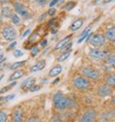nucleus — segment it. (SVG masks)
I'll use <instances>...</instances> for the list:
<instances>
[{
	"mask_svg": "<svg viewBox=\"0 0 115 122\" xmlns=\"http://www.w3.org/2000/svg\"><path fill=\"white\" fill-rule=\"evenodd\" d=\"M53 103H54L55 109L58 111H61V112L72 110V109L76 108V106H77L73 99L64 96L62 92H60V91L54 94Z\"/></svg>",
	"mask_w": 115,
	"mask_h": 122,
	"instance_id": "1",
	"label": "nucleus"
},
{
	"mask_svg": "<svg viewBox=\"0 0 115 122\" xmlns=\"http://www.w3.org/2000/svg\"><path fill=\"white\" fill-rule=\"evenodd\" d=\"M2 36L4 37V39L6 41H13L16 39V36H17V32H16V29L11 25H8V26H5L2 30Z\"/></svg>",
	"mask_w": 115,
	"mask_h": 122,
	"instance_id": "2",
	"label": "nucleus"
},
{
	"mask_svg": "<svg viewBox=\"0 0 115 122\" xmlns=\"http://www.w3.org/2000/svg\"><path fill=\"white\" fill-rule=\"evenodd\" d=\"M90 85V82L88 81L87 78L85 77H82V76H76L74 79H73V86L77 88V89H80V90H82V89H86Z\"/></svg>",
	"mask_w": 115,
	"mask_h": 122,
	"instance_id": "3",
	"label": "nucleus"
},
{
	"mask_svg": "<svg viewBox=\"0 0 115 122\" xmlns=\"http://www.w3.org/2000/svg\"><path fill=\"white\" fill-rule=\"evenodd\" d=\"M81 73L86 78H89V79H92V80H97L101 76L100 72L98 70H96L95 68L91 67V66H85V67H83L81 69Z\"/></svg>",
	"mask_w": 115,
	"mask_h": 122,
	"instance_id": "4",
	"label": "nucleus"
},
{
	"mask_svg": "<svg viewBox=\"0 0 115 122\" xmlns=\"http://www.w3.org/2000/svg\"><path fill=\"white\" fill-rule=\"evenodd\" d=\"M97 112L93 109L86 110L80 118V122H93L96 118Z\"/></svg>",
	"mask_w": 115,
	"mask_h": 122,
	"instance_id": "5",
	"label": "nucleus"
},
{
	"mask_svg": "<svg viewBox=\"0 0 115 122\" xmlns=\"http://www.w3.org/2000/svg\"><path fill=\"white\" fill-rule=\"evenodd\" d=\"M105 37L104 35H101V34H96L94 36H92L91 40H90V44L97 48V47H101L103 46L105 43Z\"/></svg>",
	"mask_w": 115,
	"mask_h": 122,
	"instance_id": "6",
	"label": "nucleus"
},
{
	"mask_svg": "<svg viewBox=\"0 0 115 122\" xmlns=\"http://www.w3.org/2000/svg\"><path fill=\"white\" fill-rule=\"evenodd\" d=\"M13 6H14V11H15V13L17 15H19L25 17V18L29 17V15H30V14H29V11H28V9L22 3H20V2H14Z\"/></svg>",
	"mask_w": 115,
	"mask_h": 122,
	"instance_id": "7",
	"label": "nucleus"
},
{
	"mask_svg": "<svg viewBox=\"0 0 115 122\" xmlns=\"http://www.w3.org/2000/svg\"><path fill=\"white\" fill-rule=\"evenodd\" d=\"M88 55L94 59V60H105L107 58V54L106 52L103 51V50H100V49H97V48H92L89 50V53Z\"/></svg>",
	"mask_w": 115,
	"mask_h": 122,
	"instance_id": "8",
	"label": "nucleus"
},
{
	"mask_svg": "<svg viewBox=\"0 0 115 122\" xmlns=\"http://www.w3.org/2000/svg\"><path fill=\"white\" fill-rule=\"evenodd\" d=\"M97 93L101 97H106L112 93V88L108 85H101L97 88Z\"/></svg>",
	"mask_w": 115,
	"mask_h": 122,
	"instance_id": "9",
	"label": "nucleus"
},
{
	"mask_svg": "<svg viewBox=\"0 0 115 122\" xmlns=\"http://www.w3.org/2000/svg\"><path fill=\"white\" fill-rule=\"evenodd\" d=\"M35 82H36V79L34 77H29L21 83V88L23 90H29L35 85Z\"/></svg>",
	"mask_w": 115,
	"mask_h": 122,
	"instance_id": "10",
	"label": "nucleus"
},
{
	"mask_svg": "<svg viewBox=\"0 0 115 122\" xmlns=\"http://www.w3.org/2000/svg\"><path fill=\"white\" fill-rule=\"evenodd\" d=\"M46 66V63L44 60H40L38 62H37L35 65H33L31 67H30V71L31 72H38V71H40L42 69H44Z\"/></svg>",
	"mask_w": 115,
	"mask_h": 122,
	"instance_id": "11",
	"label": "nucleus"
},
{
	"mask_svg": "<svg viewBox=\"0 0 115 122\" xmlns=\"http://www.w3.org/2000/svg\"><path fill=\"white\" fill-rule=\"evenodd\" d=\"M62 66L56 65V66H54L49 70L48 75H49L50 77H57V76H59V75L62 73Z\"/></svg>",
	"mask_w": 115,
	"mask_h": 122,
	"instance_id": "12",
	"label": "nucleus"
},
{
	"mask_svg": "<svg viewBox=\"0 0 115 122\" xmlns=\"http://www.w3.org/2000/svg\"><path fill=\"white\" fill-rule=\"evenodd\" d=\"M71 41V36H67L66 38H64V39H62V41H60L59 42H58L57 44H56V46H55V49L56 50H61V49H63L68 43H69V41Z\"/></svg>",
	"mask_w": 115,
	"mask_h": 122,
	"instance_id": "13",
	"label": "nucleus"
},
{
	"mask_svg": "<svg viewBox=\"0 0 115 122\" xmlns=\"http://www.w3.org/2000/svg\"><path fill=\"white\" fill-rule=\"evenodd\" d=\"M113 117H115V110H111V111H106L105 112H103L100 116V120L101 121H106V120H110Z\"/></svg>",
	"mask_w": 115,
	"mask_h": 122,
	"instance_id": "14",
	"label": "nucleus"
},
{
	"mask_svg": "<svg viewBox=\"0 0 115 122\" xmlns=\"http://www.w3.org/2000/svg\"><path fill=\"white\" fill-rule=\"evenodd\" d=\"M23 120V112L21 109L17 108L13 112V122H22Z\"/></svg>",
	"mask_w": 115,
	"mask_h": 122,
	"instance_id": "15",
	"label": "nucleus"
},
{
	"mask_svg": "<svg viewBox=\"0 0 115 122\" xmlns=\"http://www.w3.org/2000/svg\"><path fill=\"white\" fill-rule=\"evenodd\" d=\"M83 24V19L82 18H77L76 20H74L71 25H70V30L71 31H77L79 30Z\"/></svg>",
	"mask_w": 115,
	"mask_h": 122,
	"instance_id": "16",
	"label": "nucleus"
},
{
	"mask_svg": "<svg viewBox=\"0 0 115 122\" xmlns=\"http://www.w3.org/2000/svg\"><path fill=\"white\" fill-rule=\"evenodd\" d=\"M105 37L106 40H108L110 41H115V27L108 28L105 31Z\"/></svg>",
	"mask_w": 115,
	"mask_h": 122,
	"instance_id": "17",
	"label": "nucleus"
},
{
	"mask_svg": "<svg viewBox=\"0 0 115 122\" xmlns=\"http://www.w3.org/2000/svg\"><path fill=\"white\" fill-rule=\"evenodd\" d=\"M90 30H91V27H87V28H85L84 29V31L81 34V36H80V39L78 40V43H81V42H82L86 38L88 37V35L90 34Z\"/></svg>",
	"mask_w": 115,
	"mask_h": 122,
	"instance_id": "18",
	"label": "nucleus"
},
{
	"mask_svg": "<svg viewBox=\"0 0 115 122\" xmlns=\"http://www.w3.org/2000/svg\"><path fill=\"white\" fill-rule=\"evenodd\" d=\"M23 74H24V71H23V70H16V71H14V72L11 75V77L9 78V81H10V82H11V81H15V80L19 79L20 77H22Z\"/></svg>",
	"mask_w": 115,
	"mask_h": 122,
	"instance_id": "19",
	"label": "nucleus"
},
{
	"mask_svg": "<svg viewBox=\"0 0 115 122\" xmlns=\"http://www.w3.org/2000/svg\"><path fill=\"white\" fill-rule=\"evenodd\" d=\"M14 13H12V10L10 7H3L2 11H1V15L2 17H5V18H9L12 16Z\"/></svg>",
	"mask_w": 115,
	"mask_h": 122,
	"instance_id": "20",
	"label": "nucleus"
},
{
	"mask_svg": "<svg viewBox=\"0 0 115 122\" xmlns=\"http://www.w3.org/2000/svg\"><path fill=\"white\" fill-rule=\"evenodd\" d=\"M70 53H71L70 50H69V51H66V52H64V53H62L59 58H58V62H59V63H62V62H64V61H66V60L69 58Z\"/></svg>",
	"mask_w": 115,
	"mask_h": 122,
	"instance_id": "21",
	"label": "nucleus"
},
{
	"mask_svg": "<svg viewBox=\"0 0 115 122\" xmlns=\"http://www.w3.org/2000/svg\"><path fill=\"white\" fill-rule=\"evenodd\" d=\"M11 20H12L13 24H14V25H19V24L21 23V19H20L19 15H18L16 13L12 15V16H11Z\"/></svg>",
	"mask_w": 115,
	"mask_h": 122,
	"instance_id": "22",
	"label": "nucleus"
},
{
	"mask_svg": "<svg viewBox=\"0 0 115 122\" xmlns=\"http://www.w3.org/2000/svg\"><path fill=\"white\" fill-rule=\"evenodd\" d=\"M105 82L109 86H115V74H111L107 76Z\"/></svg>",
	"mask_w": 115,
	"mask_h": 122,
	"instance_id": "23",
	"label": "nucleus"
},
{
	"mask_svg": "<svg viewBox=\"0 0 115 122\" xmlns=\"http://www.w3.org/2000/svg\"><path fill=\"white\" fill-rule=\"evenodd\" d=\"M106 64L109 66H115V54L109 55L106 58Z\"/></svg>",
	"mask_w": 115,
	"mask_h": 122,
	"instance_id": "24",
	"label": "nucleus"
},
{
	"mask_svg": "<svg viewBox=\"0 0 115 122\" xmlns=\"http://www.w3.org/2000/svg\"><path fill=\"white\" fill-rule=\"evenodd\" d=\"M26 63V61H21V62H15L11 66V69L12 70H15L16 68H19L21 66H23Z\"/></svg>",
	"mask_w": 115,
	"mask_h": 122,
	"instance_id": "25",
	"label": "nucleus"
},
{
	"mask_svg": "<svg viewBox=\"0 0 115 122\" xmlns=\"http://www.w3.org/2000/svg\"><path fill=\"white\" fill-rule=\"evenodd\" d=\"M76 2H73V1H69V2H67L66 4H65V6H64V9L66 10V11H70V10H72L75 6H76Z\"/></svg>",
	"mask_w": 115,
	"mask_h": 122,
	"instance_id": "26",
	"label": "nucleus"
},
{
	"mask_svg": "<svg viewBox=\"0 0 115 122\" xmlns=\"http://www.w3.org/2000/svg\"><path fill=\"white\" fill-rule=\"evenodd\" d=\"M7 119L8 114L3 111H0V122H7Z\"/></svg>",
	"mask_w": 115,
	"mask_h": 122,
	"instance_id": "27",
	"label": "nucleus"
},
{
	"mask_svg": "<svg viewBox=\"0 0 115 122\" xmlns=\"http://www.w3.org/2000/svg\"><path fill=\"white\" fill-rule=\"evenodd\" d=\"M15 82H14V83H12V84H10L9 86H5V87H3V88H1V90H0V94H2V93H4V92H6L7 90H9L10 88H12L13 86H15Z\"/></svg>",
	"mask_w": 115,
	"mask_h": 122,
	"instance_id": "28",
	"label": "nucleus"
},
{
	"mask_svg": "<svg viewBox=\"0 0 115 122\" xmlns=\"http://www.w3.org/2000/svg\"><path fill=\"white\" fill-rule=\"evenodd\" d=\"M13 55L15 57V58H19V57H22L23 56V52L19 49H15L14 52H13Z\"/></svg>",
	"mask_w": 115,
	"mask_h": 122,
	"instance_id": "29",
	"label": "nucleus"
},
{
	"mask_svg": "<svg viewBox=\"0 0 115 122\" xmlns=\"http://www.w3.org/2000/svg\"><path fill=\"white\" fill-rule=\"evenodd\" d=\"M40 89V86H36V85H34L30 89H29V91H31V92H35V91H38V90H39Z\"/></svg>",
	"mask_w": 115,
	"mask_h": 122,
	"instance_id": "30",
	"label": "nucleus"
},
{
	"mask_svg": "<svg viewBox=\"0 0 115 122\" xmlns=\"http://www.w3.org/2000/svg\"><path fill=\"white\" fill-rule=\"evenodd\" d=\"M34 1L36 2V3H38L39 6H45L46 5V3H47V1L46 0H34Z\"/></svg>",
	"mask_w": 115,
	"mask_h": 122,
	"instance_id": "31",
	"label": "nucleus"
},
{
	"mask_svg": "<svg viewBox=\"0 0 115 122\" xmlns=\"http://www.w3.org/2000/svg\"><path fill=\"white\" fill-rule=\"evenodd\" d=\"M38 46L33 47L32 50H31V54H32V56H36V55H38Z\"/></svg>",
	"mask_w": 115,
	"mask_h": 122,
	"instance_id": "32",
	"label": "nucleus"
},
{
	"mask_svg": "<svg viewBox=\"0 0 115 122\" xmlns=\"http://www.w3.org/2000/svg\"><path fill=\"white\" fill-rule=\"evenodd\" d=\"M58 2H59V0H52V1L50 2V4H49V7L50 8H53L56 4H58Z\"/></svg>",
	"mask_w": 115,
	"mask_h": 122,
	"instance_id": "33",
	"label": "nucleus"
},
{
	"mask_svg": "<svg viewBox=\"0 0 115 122\" xmlns=\"http://www.w3.org/2000/svg\"><path fill=\"white\" fill-rule=\"evenodd\" d=\"M49 15H54L55 14H56V10L54 9V8H50L49 9V11H48V13H47Z\"/></svg>",
	"mask_w": 115,
	"mask_h": 122,
	"instance_id": "34",
	"label": "nucleus"
},
{
	"mask_svg": "<svg viewBox=\"0 0 115 122\" xmlns=\"http://www.w3.org/2000/svg\"><path fill=\"white\" fill-rule=\"evenodd\" d=\"M13 98H14V94H10V95H8V96L4 97L3 99H4V100H6V101H9V100H11V99H13Z\"/></svg>",
	"mask_w": 115,
	"mask_h": 122,
	"instance_id": "35",
	"label": "nucleus"
},
{
	"mask_svg": "<svg viewBox=\"0 0 115 122\" xmlns=\"http://www.w3.org/2000/svg\"><path fill=\"white\" fill-rule=\"evenodd\" d=\"M30 33H31V30H30V29H27V30H26V31L24 32V34L22 35V37H23V38H25L26 36H28V35H29V34H30Z\"/></svg>",
	"mask_w": 115,
	"mask_h": 122,
	"instance_id": "36",
	"label": "nucleus"
},
{
	"mask_svg": "<svg viewBox=\"0 0 115 122\" xmlns=\"http://www.w3.org/2000/svg\"><path fill=\"white\" fill-rule=\"evenodd\" d=\"M15 45H16V41H13V42H12V43H11V44L9 45V47H8V49L10 50L11 48H14V47Z\"/></svg>",
	"mask_w": 115,
	"mask_h": 122,
	"instance_id": "37",
	"label": "nucleus"
},
{
	"mask_svg": "<svg viewBox=\"0 0 115 122\" xmlns=\"http://www.w3.org/2000/svg\"><path fill=\"white\" fill-rule=\"evenodd\" d=\"M26 122H36V118L35 117H30V118H28Z\"/></svg>",
	"mask_w": 115,
	"mask_h": 122,
	"instance_id": "38",
	"label": "nucleus"
},
{
	"mask_svg": "<svg viewBox=\"0 0 115 122\" xmlns=\"http://www.w3.org/2000/svg\"><path fill=\"white\" fill-rule=\"evenodd\" d=\"M40 45H41V46H46V45H47V41H46V40H43V41L40 42Z\"/></svg>",
	"mask_w": 115,
	"mask_h": 122,
	"instance_id": "39",
	"label": "nucleus"
},
{
	"mask_svg": "<svg viewBox=\"0 0 115 122\" xmlns=\"http://www.w3.org/2000/svg\"><path fill=\"white\" fill-rule=\"evenodd\" d=\"M51 122H62L61 119H54V120H52Z\"/></svg>",
	"mask_w": 115,
	"mask_h": 122,
	"instance_id": "40",
	"label": "nucleus"
},
{
	"mask_svg": "<svg viewBox=\"0 0 115 122\" xmlns=\"http://www.w3.org/2000/svg\"><path fill=\"white\" fill-rule=\"evenodd\" d=\"M111 104H112V105H115V97L112 98V100H111Z\"/></svg>",
	"mask_w": 115,
	"mask_h": 122,
	"instance_id": "41",
	"label": "nucleus"
},
{
	"mask_svg": "<svg viewBox=\"0 0 115 122\" xmlns=\"http://www.w3.org/2000/svg\"><path fill=\"white\" fill-rule=\"evenodd\" d=\"M110 1H112V0H104L105 3H108V2H110Z\"/></svg>",
	"mask_w": 115,
	"mask_h": 122,
	"instance_id": "42",
	"label": "nucleus"
},
{
	"mask_svg": "<svg viewBox=\"0 0 115 122\" xmlns=\"http://www.w3.org/2000/svg\"><path fill=\"white\" fill-rule=\"evenodd\" d=\"M57 82H59V78H58V79H57V80H55V81H54V84H56V83H57Z\"/></svg>",
	"mask_w": 115,
	"mask_h": 122,
	"instance_id": "43",
	"label": "nucleus"
},
{
	"mask_svg": "<svg viewBox=\"0 0 115 122\" xmlns=\"http://www.w3.org/2000/svg\"><path fill=\"white\" fill-rule=\"evenodd\" d=\"M2 20V15H1V13H0V21Z\"/></svg>",
	"mask_w": 115,
	"mask_h": 122,
	"instance_id": "44",
	"label": "nucleus"
},
{
	"mask_svg": "<svg viewBox=\"0 0 115 122\" xmlns=\"http://www.w3.org/2000/svg\"><path fill=\"white\" fill-rule=\"evenodd\" d=\"M3 56H4V55H0V59H2V58H3Z\"/></svg>",
	"mask_w": 115,
	"mask_h": 122,
	"instance_id": "45",
	"label": "nucleus"
},
{
	"mask_svg": "<svg viewBox=\"0 0 115 122\" xmlns=\"http://www.w3.org/2000/svg\"><path fill=\"white\" fill-rule=\"evenodd\" d=\"M95 1H97V2H98V1H101V0H95Z\"/></svg>",
	"mask_w": 115,
	"mask_h": 122,
	"instance_id": "46",
	"label": "nucleus"
},
{
	"mask_svg": "<svg viewBox=\"0 0 115 122\" xmlns=\"http://www.w3.org/2000/svg\"><path fill=\"white\" fill-rule=\"evenodd\" d=\"M46 1H52V0H46Z\"/></svg>",
	"mask_w": 115,
	"mask_h": 122,
	"instance_id": "47",
	"label": "nucleus"
},
{
	"mask_svg": "<svg viewBox=\"0 0 115 122\" xmlns=\"http://www.w3.org/2000/svg\"><path fill=\"white\" fill-rule=\"evenodd\" d=\"M2 99H3V98H0V101H1V100H2Z\"/></svg>",
	"mask_w": 115,
	"mask_h": 122,
	"instance_id": "48",
	"label": "nucleus"
}]
</instances>
